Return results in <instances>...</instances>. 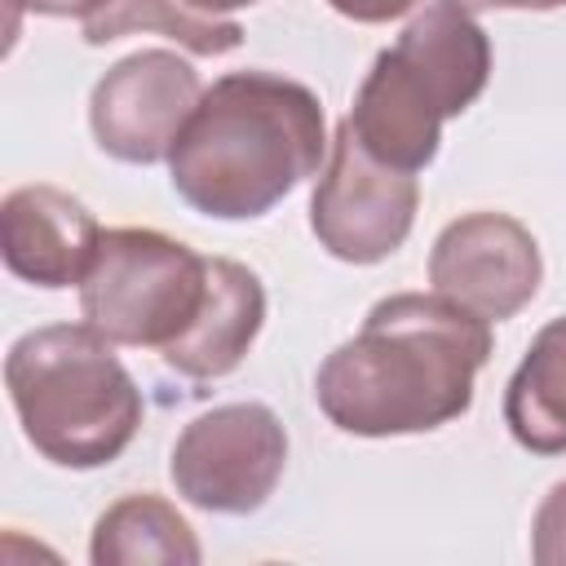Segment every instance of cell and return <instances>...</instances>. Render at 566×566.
I'll list each match as a JSON object with an SVG mask.
<instances>
[{
  "label": "cell",
  "instance_id": "obj_20",
  "mask_svg": "<svg viewBox=\"0 0 566 566\" xmlns=\"http://www.w3.org/2000/svg\"><path fill=\"white\" fill-rule=\"evenodd\" d=\"M195 9H203V13H230V9H248V4H256V0H190Z\"/></svg>",
  "mask_w": 566,
  "mask_h": 566
},
{
  "label": "cell",
  "instance_id": "obj_2",
  "mask_svg": "<svg viewBox=\"0 0 566 566\" xmlns=\"http://www.w3.org/2000/svg\"><path fill=\"white\" fill-rule=\"evenodd\" d=\"M327 119L314 88L274 71H230L203 88L172 155V190L212 221H252L318 172Z\"/></svg>",
  "mask_w": 566,
  "mask_h": 566
},
{
  "label": "cell",
  "instance_id": "obj_11",
  "mask_svg": "<svg viewBox=\"0 0 566 566\" xmlns=\"http://www.w3.org/2000/svg\"><path fill=\"white\" fill-rule=\"evenodd\" d=\"M265 323V287L261 279L230 256H208V292L195 323L164 349V363L186 380L230 376Z\"/></svg>",
  "mask_w": 566,
  "mask_h": 566
},
{
  "label": "cell",
  "instance_id": "obj_8",
  "mask_svg": "<svg viewBox=\"0 0 566 566\" xmlns=\"http://www.w3.org/2000/svg\"><path fill=\"white\" fill-rule=\"evenodd\" d=\"M544 261L535 234L509 212H464L433 239L429 283L447 301L504 323L539 292Z\"/></svg>",
  "mask_w": 566,
  "mask_h": 566
},
{
  "label": "cell",
  "instance_id": "obj_15",
  "mask_svg": "<svg viewBox=\"0 0 566 566\" xmlns=\"http://www.w3.org/2000/svg\"><path fill=\"white\" fill-rule=\"evenodd\" d=\"M133 31H159L199 57H221L243 44V27L221 13H203L190 0H106L93 18H84L88 44H111Z\"/></svg>",
  "mask_w": 566,
  "mask_h": 566
},
{
  "label": "cell",
  "instance_id": "obj_6",
  "mask_svg": "<svg viewBox=\"0 0 566 566\" xmlns=\"http://www.w3.org/2000/svg\"><path fill=\"white\" fill-rule=\"evenodd\" d=\"M416 208H420L416 172L371 159L358 146L354 128L340 119L327 164L310 195V230L318 248H327L336 261L349 265H376L407 243L416 226Z\"/></svg>",
  "mask_w": 566,
  "mask_h": 566
},
{
  "label": "cell",
  "instance_id": "obj_18",
  "mask_svg": "<svg viewBox=\"0 0 566 566\" xmlns=\"http://www.w3.org/2000/svg\"><path fill=\"white\" fill-rule=\"evenodd\" d=\"M106 0H13V9H31V13H44V18H93Z\"/></svg>",
  "mask_w": 566,
  "mask_h": 566
},
{
  "label": "cell",
  "instance_id": "obj_9",
  "mask_svg": "<svg viewBox=\"0 0 566 566\" xmlns=\"http://www.w3.org/2000/svg\"><path fill=\"white\" fill-rule=\"evenodd\" d=\"M102 243V226L93 212L57 190V186H18L0 203V256L13 279L35 287H80L93 252Z\"/></svg>",
  "mask_w": 566,
  "mask_h": 566
},
{
  "label": "cell",
  "instance_id": "obj_17",
  "mask_svg": "<svg viewBox=\"0 0 566 566\" xmlns=\"http://www.w3.org/2000/svg\"><path fill=\"white\" fill-rule=\"evenodd\" d=\"M340 18H349V22H367V27H376V22H389V18H402V13H411L420 0H327Z\"/></svg>",
  "mask_w": 566,
  "mask_h": 566
},
{
  "label": "cell",
  "instance_id": "obj_1",
  "mask_svg": "<svg viewBox=\"0 0 566 566\" xmlns=\"http://www.w3.org/2000/svg\"><path fill=\"white\" fill-rule=\"evenodd\" d=\"M491 323L442 292H394L314 371L318 411L354 438L433 433L473 407Z\"/></svg>",
  "mask_w": 566,
  "mask_h": 566
},
{
  "label": "cell",
  "instance_id": "obj_3",
  "mask_svg": "<svg viewBox=\"0 0 566 566\" xmlns=\"http://www.w3.org/2000/svg\"><path fill=\"white\" fill-rule=\"evenodd\" d=\"M4 389L27 442L57 469H102L128 451L146 402L115 345L88 323H49L4 354Z\"/></svg>",
  "mask_w": 566,
  "mask_h": 566
},
{
  "label": "cell",
  "instance_id": "obj_7",
  "mask_svg": "<svg viewBox=\"0 0 566 566\" xmlns=\"http://www.w3.org/2000/svg\"><path fill=\"white\" fill-rule=\"evenodd\" d=\"M203 97L199 71L172 49L119 57L88 97V128L119 164H159L172 155L186 119Z\"/></svg>",
  "mask_w": 566,
  "mask_h": 566
},
{
  "label": "cell",
  "instance_id": "obj_13",
  "mask_svg": "<svg viewBox=\"0 0 566 566\" xmlns=\"http://www.w3.org/2000/svg\"><path fill=\"white\" fill-rule=\"evenodd\" d=\"M504 424L535 455L566 451V314L544 323L504 389Z\"/></svg>",
  "mask_w": 566,
  "mask_h": 566
},
{
  "label": "cell",
  "instance_id": "obj_4",
  "mask_svg": "<svg viewBox=\"0 0 566 566\" xmlns=\"http://www.w3.org/2000/svg\"><path fill=\"white\" fill-rule=\"evenodd\" d=\"M208 292V256L150 226L102 230L93 265L80 283V314L111 345L168 349L199 314Z\"/></svg>",
  "mask_w": 566,
  "mask_h": 566
},
{
  "label": "cell",
  "instance_id": "obj_19",
  "mask_svg": "<svg viewBox=\"0 0 566 566\" xmlns=\"http://www.w3.org/2000/svg\"><path fill=\"white\" fill-rule=\"evenodd\" d=\"M464 13H486V9H562L566 0H447Z\"/></svg>",
  "mask_w": 566,
  "mask_h": 566
},
{
  "label": "cell",
  "instance_id": "obj_14",
  "mask_svg": "<svg viewBox=\"0 0 566 566\" xmlns=\"http://www.w3.org/2000/svg\"><path fill=\"white\" fill-rule=\"evenodd\" d=\"M203 548L190 522L159 495H124L115 500L88 539L93 566H199Z\"/></svg>",
  "mask_w": 566,
  "mask_h": 566
},
{
  "label": "cell",
  "instance_id": "obj_5",
  "mask_svg": "<svg viewBox=\"0 0 566 566\" xmlns=\"http://www.w3.org/2000/svg\"><path fill=\"white\" fill-rule=\"evenodd\" d=\"M287 469V429L265 402H226L195 416L172 442V486L203 513H256Z\"/></svg>",
  "mask_w": 566,
  "mask_h": 566
},
{
  "label": "cell",
  "instance_id": "obj_12",
  "mask_svg": "<svg viewBox=\"0 0 566 566\" xmlns=\"http://www.w3.org/2000/svg\"><path fill=\"white\" fill-rule=\"evenodd\" d=\"M398 62L433 93L447 119L464 115L491 80V40L473 13L438 0L424 4L394 40Z\"/></svg>",
  "mask_w": 566,
  "mask_h": 566
},
{
  "label": "cell",
  "instance_id": "obj_10",
  "mask_svg": "<svg viewBox=\"0 0 566 566\" xmlns=\"http://www.w3.org/2000/svg\"><path fill=\"white\" fill-rule=\"evenodd\" d=\"M345 124L354 128L358 146L371 159L402 168V172H420L438 155L447 115L433 102V93L398 62V53L380 49L367 80L358 84V97Z\"/></svg>",
  "mask_w": 566,
  "mask_h": 566
},
{
  "label": "cell",
  "instance_id": "obj_16",
  "mask_svg": "<svg viewBox=\"0 0 566 566\" xmlns=\"http://www.w3.org/2000/svg\"><path fill=\"white\" fill-rule=\"evenodd\" d=\"M531 557L539 566H566V478L548 486L531 522Z\"/></svg>",
  "mask_w": 566,
  "mask_h": 566
}]
</instances>
